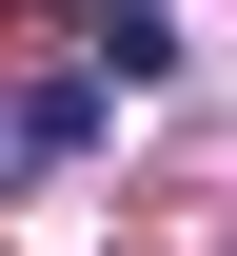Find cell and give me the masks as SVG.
I'll use <instances>...</instances> for the list:
<instances>
[{
  "mask_svg": "<svg viewBox=\"0 0 237 256\" xmlns=\"http://www.w3.org/2000/svg\"><path fill=\"white\" fill-rule=\"evenodd\" d=\"M60 40H79V79H119V98H138V79L178 60V0H60Z\"/></svg>",
  "mask_w": 237,
  "mask_h": 256,
  "instance_id": "6da1fadb",
  "label": "cell"
}]
</instances>
